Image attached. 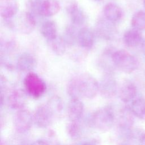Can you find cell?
<instances>
[{
	"label": "cell",
	"instance_id": "6da1fadb",
	"mask_svg": "<svg viewBox=\"0 0 145 145\" xmlns=\"http://www.w3.org/2000/svg\"><path fill=\"white\" fill-rule=\"evenodd\" d=\"M67 89L72 98L91 99L94 97L99 91V83L92 75L82 73L70 80Z\"/></svg>",
	"mask_w": 145,
	"mask_h": 145
},
{
	"label": "cell",
	"instance_id": "7a4b0ae2",
	"mask_svg": "<svg viewBox=\"0 0 145 145\" xmlns=\"http://www.w3.org/2000/svg\"><path fill=\"white\" fill-rule=\"evenodd\" d=\"M110 58L117 69L127 74L133 72L139 67V62L137 57L125 50L121 49L112 52Z\"/></svg>",
	"mask_w": 145,
	"mask_h": 145
},
{
	"label": "cell",
	"instance_id": "3957f363",
	"mask_svg": "<svg viewBox=\"0 0 145 145\" xmlns=\"http://www.w3.org/2000/svg\"><path fill=\"white\" fill-rule=\"evenodd\" d=\"M29 6L33 13L45 17L55 15L61 8L58 0H30Z\"/></svg>",
	"mask_w": 145,
	"mask_h": 145
},
{
	"label": "cell",
	"instance_id": "277c9868",
	"mask_svg": "<svg viewBox=\"0 0 145 145\" xmlns=\"http://www.w3.org/2000/svg\"><path fill=\"white\" fill-rule=\"evenodd\" d=\"M114 119L115 115L112 108L106 106L95 112L92 118V123L98 130L106 131L112 126Z\"/></svg>",
	"mask_w": 145,
	"mask_h": 145
},
{
	"label": "cell",
	"instance_id": "5b68a950",
	"mask_svg": "<svg viewBox=\"0 0 145 145\" xmlns=\"http://www.w3.org/2000/svg\"><path fill=\"white\" fill-rule=\"evenodd\" d=\"M25 88L31 96L35 98L41 97L46 91V84L36 74L30 72L25 77L24 80Z\"/></svg>",
	"mask_w": 145,
	"mask_h": 145
},
{
	"label": "cell",
	"instance_id": "8992f818",
	"mask_svg": "<svg viewBox=\"0 0 145 145\" xmlns=\"http://www.w3.org/2000/svg\"><path fill=\"white\" fill-rule=\"evenodd\" d=\"M53 105L49 103L40 106L35 113L33 120L41 127L48 126L52 122L54 115Z\"/></svg>",
	"mask_w": 145,
	"mask_h": 145
},
{
	"label": "cell",
	"instance_id": "52a82bcc",
	"mask_svg": "<svg viewBox=\"0 0 145 145\" xmlns=\"http://www.w3.org/2000/svg\"><path fill=\"white\" fill-rule=\"evenodd\" d=\"M35 25L36 21L33 15L30 12L26 11L19 15L13 26L21 33L28 34L32 31Z\"/></svg>",
	"mask_w": 145,
	"mask_h": 145
},
{
	"label": "cell",
	"instance_id": "ba28073f",
	"mask_svg": "<svg viewBox=\"0 0 145 145\" xmlns=\"http://www.w3.org/2000/svg\"><path fill=\"white\" fill-rule=\"evenodd\" d=\"M33 119V118L28 110H19L14 118V125L16 129L20 133L28 131L31 128Z\"/></svg>",
	"mask_w": 145,
	"mask_h": 145
},
{
	"label": "cell",
	"instance_id": "9c48e42d",
	"mask_svg": "<svg viewBox=\"0 0 145 145\" xmlns=\"http://www.w3.org/2000/svg\"><path fill=\"white\" fill-rule=\"evenodd\" d=\"M99 91L101 95L108 98L115 95L117 92V83L115 79L108 73L99 83Z\"/></svg>",
	"mask_w": 145,
	"mask_h": 145
},
{
	"label": "cell",
	"instance_id": "30bf717a",
	"mask_svg": "<svg viewBox=\"0 0 145 145\" xmlns=\"http://www.w3.org/2000/svg\"><path fill=\"white\" fill-rule=\"evenodd\" d=\"M96 28L98 35L104 39H113L116 34L114 23L106 20L105 18L100 19L97 22Z\"/></svg>",
	"mask_w": 145,
	"mask_h": 145
},
{
	"label": "cell",
	"instance_id": "8fae6325",
	"mask_svg": "<svg viewBox=\"0 0 145 145\" xmlns=\"http://www.w3.org/2000/svg\"><path fill=\"white\" fill-rule=\"evenodd\" d=\"M66 10L74 25H80L85 22L86 16L75 1L71 0L66 6Z\"/></svg>",
	"mask_w": 145,
	"mask_h": 145
},
{
	"label": "cell",
	"instance_id": "7c38bea8",
	"mask_svg": "<svg viewBox=\"0 0 145 145\" xmlns=\"http://www.w3.org/2000/svg\"><path fill=\"white\" fill-rule=\"evenodd\" d=\"M137 93V88L135 84L130 80L124 81L119 91V96L121 100L124 103L133 101Z\"/></svg>",
	"mask_w": 145,
	"mask_h": 145
},
{
	"label": "cell",
	"instance_id": "4fadbf2b",
	"mask_svg": "<svg viewBox=\"0 0 145 145\" xmlns=\"http://www.w3.org/2000/svg\"><path fill=\"white\" fill-rule=\"evenodd\" d=\"M19 10L16 0H0V14L4 19H10L16 15Z\"/></svg>",
	"mask_w": 145,
	"mask_h": 145
},
{
	"label": "cell",
	"instance_id": "5bb4252c",
	"mask_svg": "<svg viewBox=\"0 0 145 145\" xmlns=\"http://www.w3.org/2000/svg\"><path fill=\"white\" fill-rule=\"evenodd\" d=\"M76 40L78 45L83 48H91L95 41L93 32L88 27L81 28L76 34Z\"/></svg>",
	"mask_w": 145,
	"mask_h": 145
},
{
	"label": "cell",
	"instance_id": "9a60e30c",
	"mask_svg": "<svg viewBox=\"0 0 145 145\" xmlns=\"http://www.w3.org/2000/svg\"><path fill=\"white\" fill-rule=\"evenodd\" d=\"M104 18L115 23L121 19L123 16V11L121 8L114 3H108L103 8Z\"/></svg>",
	"mask_w": 145,
	"mask_h": 145
},
{
	"label": "cell",
	"instance_id": "2e32d148",
	"mask_svg": "<svg viewBox=\"0 0 145 145\" xmlns=\"http://www.w3.org/2000/svg\"><path fill=\"white\" fill-rule=\"evenodd\" d=\"M143 38L141 32L132 28L126 31L123 36V41L125 45L129 48H135L141 45Z\"/></svg>",
	"mask_w": 145,
	"mask_h": 145
},
{
	"label": "cell",
	"instance_id": "e0dca14e",
	"mask_svg": "<svg viewBox=\"0 0 145 145\" xmlns=\"http://www.w3.org/2000/svg\"><path fill=\"white\" fill-rule=\"evenodd\" d=\"M83 112V104L79 99L72 98L67 106V114L71 122L78 121Z\"/></svg>",
	"mask_w": 145,
	"mask_h": 145
},
{
	"label": "cell",
	"instance_id": "ac0fdd59",
	"mask_svg": "<svg viewBox=\"0 0 145 145\" xmlns=\"http://www.w3.org/2000/svg\"><path fill=\"white\" fill-rule=\"evenodd\" d=\"M36 61L33 57L29 53L22 54L18 59V68L22 71H29L35 66Z\"/></svg>",
	"mask_w": 145,
	"mask_h": 145
},
{
	"label": "cell",
	"instance_id": "d6986e66",
	"mask_svg": "<svg viewBox=\"0 0 145 145\" xmlns=\"http://www.w3.org/2000/svg\"><path fill=\"white\" fill-rule=\"evenodd\" d=\"M41 33L48 41L56 39L57 37V30L55 22L52 20L44 22L41 27Z\"/></svg>",
	"mask_w": 145,
	"mask_h": 145
},
{
	"label": "cell",
	"instance_id": "ffe728a7",
	"mask_svg": "<svg viewBox=\"0 0 145 145\" xmlns=\"http://www.w3.org/2000/svg\"><path fill=\"white\" fill-rule=\"evenodd\" d=\"M130 110L133 115L141 119L145 120V99L139 97L131 101Z\"/></svg>",
	"mask_w": 145,
	"mask_h": 145
},
{
	"label": "cell",
	"instance_id": "44dd1931",
	"mask_svg": "<svg viewBox=\"0 0 145 145\" xmlns=\"http://www.w3.org/2000/svg\"><path fill=\"white\" fill-rule=\"evenodd\" d=\"M133 116L134 115L130 109L123 108L122 109L120 112L118 118L120 127L125 129H129L134 122Z\"/></svg>",
	"mask_w": 145,
	"mask_h": 145
},
{
	"label": "cell",
	"instance_id": "7402d4cb",
	"mask_svg": "<svg viewBox=\"0 0 145 145\" xmlns=\"http://www.w3.org/2000/svg\"><path fill=\"white\" fill-rule=\"evenodd\" d=\"M131 24L133 28L138 31L145 29V11L139 10L136 12L132 16Z\"/></svg>",
	"mask_w": 145,
	"mask_h": 145
},
{
	"label": "cell",
	"instance_id": "603a6c76",
	"mask_svg": "<svg viewBox=\"0 0 145 145\" xmlns=\"http://www.w3.org/2000/svg\"><path fill=\"white\" fill-rule=\"evenodd\" d=\"M52 50L57 55H62L66 51V41L58 36L51 41H48Z\"/></svg>",
	"mask_w": 145,
	"mask_h": 145
},
{
	"label": "cell",
	"instance_id": "cb8c5ba5",
	"mask_svg": "<svg viewBox=\"0 0 145 145\" xmlns=\"http://www.w3.org/2000/svg\"><path fill=\"white\" fill-rule=\"evenodd\" d=\"M23 95L20 91L13 92L10 96L9 100L10 105L15 108H20L22 106L24 101Z\"/></svg>",
	"mask_w": 145,
	"mask_h": 145
},
{
	"label": "cell",
	"instance_id": "d4e9b609",
	"mask_svg": "<svg viewBox=\"0 0 145 145\" xmlns=\"http://www.w3.org/2000/svg\"><path fill=\"white\" fill-rule=\"evenodd\" d=\"M78 121L71 122L69 126V133L72 137H78L80 135V126L78 124Z\"/></svg>",
	"mask_w": 145,
	"mask_h": 145
},
{
	"label": "cell",
	"instance_id": "484cf974",
	"mask_svg": "<svg viewBox=\"0 0 145 145\" xmlns=\"http://www.w3.org/2000/svg\"><path fill=\"white\" fill-rule=\"evenodd\" d=\"M139 143L140 145H145V133H141L139 135Z\"/></svg>",
	"mask_w": 145,
	"mask_h": 145
},
{
	"label": "cell",
	"instance_id": "4316f807",
	"mask_svg": "<svg viewBox=\"0 0 145 145\" xmlns=\"http://www.w3.org/2000/svg\"><path fill=\"white\" fill-rule=\"evenodd\" d=\"M80 145H100V143L96 140H90L83 143Z\"/></svg>",
	"mask_w": 145,
	"mask_h": 145
},
{
	"label": "cell",
	"instance_id": "83f0119b",
	"mask_svg": "<svg viewBox=\"0 0 145 145\" xmlns=\"http://www.w3.org/2000/svg\"><path fill=\"white\" fill-rule=\"evenodd\" d=\"M32 145H49V144L46 142H45L42 140H39L33 142Z\"/></svg>",
	"mask_w": 145,
	"mask_h": 145
},
{
	"label": "cell",
	"instance_id": "f1b7e54d",
	"mask_svg": "<svg viewBox=\"0 0 145 145\" xmlns=\"http://www.w3.org/2000/svg\"><path fill=\"white\" fill-rule=\"evenodd\" d=\"M141 49H142V53L143 54L144 56L145 57V39H143V41L142 43V45H141Z\"/></svg>",
	"mask_w": 145,
	"mask_h": 145
},
{
	"label": "cell",
	"instance_id": "f546056e",
	"mask_svg": "<svg viewBox=\"0 0 145 145\" xmlns=\"http://www.w3.org/2000/svg\"><path fill=\"white\" fill-rule=\"evenodd\" d=\"M143 6L145 8V0H143Z\"/></svg>",
	"mask_w": 145,
	"mask_h": 145
},
{
	"label": "cell",
	"instance_id": "4dcf8cb0",
	"mask_svg": "<svg viewBox=\"0 0 145 145\" xmlns=\"http://www.w3.org/2000/svg\"><path fill=\"white\" fill-rule=\"evenodd\" d=\"M120 145H130V144H127V143H122V144H120Z\"/></svg>",
	"mask_w": 145,
	"mask_h": 145
},
{
	"label": "cell",
	"instance_id": "1f68e13d",
	"mask_svg": "<svg viewBox=\"0 0 145 145\" xmlns=\"http://www.w3.org/2000/svg\"><path fill=\"white\" fill-rule=\"evenodd\" d=\"M95 1H101V0H95Z\"/></svg>",
	"mask_w": 145,
	"mask_h": 145
}]
</instances>
